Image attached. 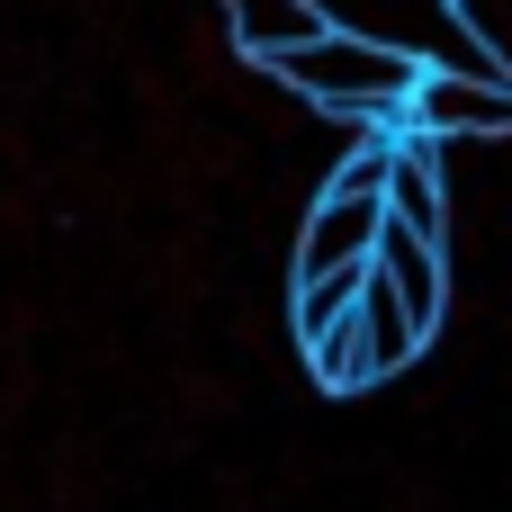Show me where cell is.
<instances>
[{"label": "cell", "mask_w": 512, "mask_h": 512, "mask_svg": "<svg viewBox=\"0 0 512 512\" xmlns=\"http://www.w3.org/2000/svg\"><path fill=\"white\" fill-rule=\"evenodd\" d=\"M315 117H369V126H396L405 135V108H414V90H423V63L414 54H396V45H369V36H315L306 54H288V63H270Z\"/></svg>", "instance_id": "cell-1"}, {"label": "cell", "mask_w": 512, "mask_h": 512, "mask_svg": "<svg viewBox=\"0 0 512 512\" xmlns=\"http://www.w3.org/2000/svg\"><path fill=\"white\" fill-rule=\"evenodd\" d=\"M405 135H423V144H512V81L423 72V90L405 108Z\"/></svg>", "instance_id": "cell-2"}, {"label": "cell", "mask_w": 512, "mask_h": 512, "mask_svg": "<svg viewBox=\"0 0 512 512\" xmlns=\"http://www.w3.org/2000/svg\"><path fill=\"white\" fill-rule=\"evenodd\" d=\"M378 234H387V207H378V198H315V216L297 225V279L369 270Z\"/></svg>", "instance_id": "cell-3"}, {"label": "cell", "mask_w": 512, "mask_h": 512, "mask_svg": "<svg viewBox=\"0 0 512 512\" xmlns=\"http://www.w3.org/2000/svg\"><path fill=\"white\" fill-rule=\"evenodd\" d=\"M369 270L396 288V306H405V324L432 342L441 333V315H450V270H441V243H423V234H405V225H387L378 234V252H369Z\"/></svg>", "instance_id": "cell-4"}, {"label": "cell", "mask_w": 512, "mask_h": 512, "mask_svg": "<svg viewBox=\"0 0 512 512\" xmlns=\"http://www.w3.org/2000/svg\"><path fill=\"white\" fill-rule=\"evenodd\" d=\"M387 225H405V234H423V243H441V234H450L441 144H423V135H396V153H387Z\"/></svg>", "instance_id": "cell-5"}, {"label": "cell", "mask_w": 512, "mask_h": 512, "mask_svg": "<svg viewBox=\"0 0 512 512\" xmlns=\"http://www.w3.org/2000/svg\"><path fill=\"white\" fill-rule=\"evenodd\" d=\"M315 36H333V18L315 0H225V45L252 54V63H288Z\"/></svg>", "instance_id": "cell-6"}, {"label": "cell", "mask_w": 512, "mask_h": 512, "mask_svg": "<svg viewBox=\"0 0 512 512\" xmlns=\"http://www.w3.org/2000/svg\"><path fill=\"white\" fill-rule=\"evenodd\" d=\"M351 324H360V351H369V369H378V378H396V369L423 351V333L405 324V306H396V288H387L378 270H369V288H360V315H351Z\"/></svg>", "instance_id": "cell-7"}, {"label": "cell", "mask_w": 512, "mask_h": 512, "mask_svg": "<svg viewBox=\"0 0 512 512\" xmlns=\"http://www.w3.org/2000/svg\"><path fill=\"white\" fill-rule=\"evenodd\" d=\"M360 288H369V270H333V279H297V351L333 342V333L351 324Z\"/></svg>", "instance_id": "cell-8"}]
</instances>
